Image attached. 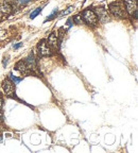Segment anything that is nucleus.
Wrapping results in <instances>:
<instances>
[{
  "instance_id": "f257e3e1",
  "label": "nucleus",
  "mask_w": 138,
  "mask_h": 153,
  "mask_svg": "<svg viewBox=\"0 0 138 153\" xmlns=\"http://www.w3.org/2000/svg\"><path fill=\"white\" fill-rule=\"evenodd\" d=\"M110 10H111V12H112V14L114 15V16L118 17V18H125L126 15H128L125 9L122 7L119 3H117V2H113L112 4L110 5Z\"/></svg>"
},
{
  "instance_id": "f03ea898",
  "label": "nucleus",
  "mask_w": 138,
  "mask_h": 153,
  "mask_svg": "<svg viewBox=\"0 0 138 153\" xmlns=\"http://www.w3.org/2000/svg\"><path fill=\"white\" fill-rule=\"evenodd\" d=\"M82 18L83 20L88 25H93V26H96L98 24V17L96 15V13L91 10H85L82 14Z\"/></svg>"
},
{
  "instance_id": "7ed1b4c3",
  "label": "nucleus",
  "mask_w": 138,
  "mask_h": 153,
  "mask_svg": "<svg viewBox=\"0 0 138 153\" xmlns=\"http://www.w3.org/2000/svg\"><path fill=\"white\" fill-rule=\"evenodd\" d=\"M2 88L5 95L9 97H14L15 96V84L10 79H7L2 82Z\"/></svg>"
},
{
  "instance_id": "20e7f679",
  "label": "nucleus",
  "mask_w": 138,
  "mask_h": 153,
  "mask_svg": "<svg viewBox=\"0 0 138 153\" xmlns=\"http://www.w3.org/2000/svg\"><path fill=\"white\" fill-rule=\"evenodd\" d=\"M38 53L43 56H49V55L52 54V48L48 45V43L46 42H41V43L37 45Z\"/></svg>"
},
{
  "instance_id": "39448f33",
  "label": "nucleus",
  "mask_w": 138,
  "mask_h": 153,
  "mask_svg": "<svg viewBox=\"0 0 138 153\" xmlns=\"http://www.w3.org/2000/svg\"><path fill=\"white\" fill-rule=\"evenodd\" d=\"M96 12H97V17L100 19L101 22H107L111 20L110 14L107 12V10H105L104 7H97Z\"/></svg>"
},
{
  "instance_id": "423d86ee",
  "label": "nucleus",
  "mask_w": 138,
  "mask_h": 153,
  "mask_svg": "<svg viewBox=\"0 0 138 153\" xmlns=\"http://www.w3.org/2000/svg\"><path fill=\"white\" fill-rule=\"evenodd\" d=\"M124 4H125V11L129 14H133L137 10V1L136 0H124Z\"/></svg>"
},
{
  "instance_id": "0eeeda50",
  "label": "nucleus",
  "mask_w": 138,
  "mask_h": 153,
  "mask_svg": "<svg viewBox=\"0 0 138 153\" xmlns=\"http://www.w3.org/2000/svg\"><path fill=\"white\" fill-rule=\"evenodd\" d=\"M24 62L30 70L36 69V60H35V57H34L33 54H30L29 56H27L26 59H24Z\"/></svg>"
},
{
  "instance_id": "6e6552de",
  "label": "nucleus",
  "mask_w": 138,
  "mask_h": 153,
  "mask_svg": "<svg viewBox=\"0 0 138 153\" xmlns=\"http://www.w3.org/2000/svg\"><path fill=\"white\" fill-rule=\"evenodd\" d=\"M16 70H18V71L22 74H30V71H31V70L27 67V65L24 64V62H22H22H18L16 64Z\"/></svg>"
},
{
  "instance_id": "1a4fd4ad",
  "label": "nucleus",
  "mask_w": 138,
  "mask_h": 153,
  "mask_svg": "<svg viewBox=\"0 0 138 153\" xmlns=\"http://www.w3.org/2000/svg\"><path fill=\"white\" fill-rule=\"evenodd\" d=\"M48 45L53 48L57 47V45H59V38H57V35L55 33H51L50 36L48 37Z\"/></svg>"
},
{
  "instance_id": "9d476101",
  "label": "nucleus",
  "mask_w": 138,
  "mask_h": 153,
  "mask_svg": "<svg viewBox=\"0 0 138 153\" xmlns=\"http://www.w3.org/2000/svg\"><path fill=\"white\" fill-rule=\"evenodd\" d=\"M12 5L10 4V2L7 1H4V2L0 3V12L5 13V14H10V13L12 12Z\"/></svg>"
},
{
  "instance_id": "9b49d317",
  "label": "nucleus",
  "mask_w": 138,
  "mask_h": 153,
  "mask_svg": "<svg viewBox=\"0 0 138 153\" xmlns=\"http://www.w3.org/2000/svg\"><path fill=\"white\" fill-rule=\"evenodd\" d=\"M31 1L32 0H12V2L17 7H24V5L29 4Z\"/></svg>"
},
{
  "instance_id": "f8f14e48",
  "label": "nucleus",
  "mask_w": 138,
  "mask_h": 153,
  "mask_svg": "<svg viewBox=\"0 0 138 153\" xmlns=\"http://www.w3.org/2000/svg\"><path fill=\"white\" fill-rule=\"evenodd\" d=\"M43 9H44V7H36L35 10H34L33 12L30 14V19H34L35 18L37 15H39V13L43 11Z\"/></svg>"
},
{
  "instance_id": "ddd939ff",
  "label": "nucleus",
  "mask_w": 138,
  "mask_h": 153,
  "mask_svg": "<svg viewBox=\"0 0 138 153\" xmlns=\"http://www.w3.org/2000/svg\"><path fill=\"white\" fill-rule=\"evenodd\" d=\"M57 12H59V9L57 7H55L54 10H53V12L51 13L49 16L47 17V18L45 19V22H50V20H53V19L56 17V15H57Z\"/></svg>"
},
{
  "instance_id": "4468645a",
  "label": "nucleus",
  "mask_w": 138,
  "mask_h": 153,
  "mask_svg": "<svg viewBox=\"0 0 138 153\" xmlns=\"http://www.w3.org/2000/svg\"><path fill=\"white\" fill-rule=\"evenodd\" d=\"M9 76H10V80H11V81H12L13 83L15 84V85H16V84H18L19 82L22 81V78H17V76H13V74H10Z\"/></svg>"
},
{
  "instance_id": "2eb2a0df",
  "label": "nucleus",
  "mask_w": 138,
  "mask_h": 153,
  "mask_svg": "<svg viewBox=\"0 0 138 153\" xmlns=\"http://www.w3.org/2000/svg\"><path fill=\"white\" fill-rule=\"evenodd\" d=\"M73 9H74L73 7H67L66 10H64L63 12H61V13H60L59 17H63V16H65V15H68L69 13H71L72 11H73Z\"/></svg>"
},
{
  "instance_id": "dca6fc26",
  "label": "nucleus",
  "mask_w": 138,
  "mask_h": 153,
  "mask_svg": "<svg viewBox=\"0 0 138 153\" xmlns=\"http://www.w3.org/2000/svg\"><path fill=\"white\" fill-rule=\"evenodd\" d=\"M73 22H74V24H76V25H83V24H85V22H84L83 18H82L80 15H76V16L73 17Z\"/></svg>"
},
{
  "instance_id": "f3484780",
  "label": "nucleus",
  "mask_w": 138,
  "mask_h": 153,
  "mask_svg": "<svg viewBox=\"0 0 138 153\" xmlns=\"http://www.w3.org/2000/svg\"><path fill=\"white\" fill-rule=\"evenodd\" d=\"M7 62H9V56H4V57H3V61H2L3 67L7 66Z\"/></svg>"
},
{
  "instance_id": "a211bd4d",
  "label": "nucleus",
  "mask_w": 138,
  "mask_h": 153,
  "mask_svg": "<svg viewBox=\"0 0 138 153\" xmlns=\"http://www.w3.org/2000/svg\"><path fill=\"white\" fill-rule=\"evenodd\" d=\"M22 46V43H18V44H16V45H14L13 46V48H14L15 50H16V49H18V48H20Z\"/></svg>"
},
{
  "instance_id": "6ab92c4d",
  "label": "nucleus",
  "mask_w": 138,
  "mask_h": 153,
  "mask_svg": "<svg viewBox=\"0 0 138 153\" xmlns=\"http://www.w3.org/2000/svg\"><path fill=\"white\" fill-rule=\"evenodd\" d=\"M2 106H3V99L0 97V108H2Z\"/></svg>"
},
{
  "instance_id": "aec40b11",
  "label": "nucleus",
  "mask_w": 138,
  "mask_h": 153,
  "mask_svg": "<svg viewBox=\"0 0 138 153\" xmlns=\"http://www.w3.org/2000/svg\"><path fill=\"white\" fill-rule=\"evenodd\" d=\"M67 26H68V27H69V28H70V27H71V26H72V25H71V20H70V19H69L68 22H67Z\"/></svg>"
},
{
  "instance_id": "412c9836",
  "label": "nucleus",
  "mask_w": 138,
  "mask_h": 153,
  "mask_svg": "<svg viewBox=\"0 0 138 153\" xmlns=\"http://www.w3.org/2000/svg\"><path fill=\"white\" fill-rule=\"evenodd\" d=\"M2 120V113H1V111H0V121Z\"/></svg>"
},
{
  "instance_id": "4be33fe9",
  "label": "nucleus",
  "mask_w": 138,
  "mask_h": 153,
  "mask_svg": "<svg viewBox=\"0 0 138 153\" xmlns=\"http://www.w3.org/2000/svg\"><path fill=\"white\" fill-rule=\"evenodd\" d=\"M1 141H2V136L0 135V143H1Z\"/></svg>"
},
{
  "instance_id": "5701e85b",
  "label": "nucleus",
  "mask_w": 138,
  "mask_h": 153,
  "mask_svg": "<svg viewBox=\"0 0 138 153\" xmlns=\"http://www.w3.org/2000/svg\"><path fill=\"white\" fill-rule=\"evenodd\" d=\"M0 17H1V14H0Z\"/></svg>"
}]
</instances>
